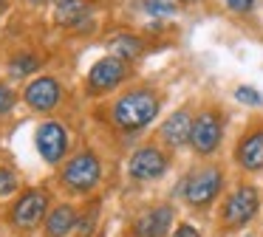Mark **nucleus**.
I'll use <instances>...</instances> for the list:
<instances>
[{"label":"nucleus","instance_id":"6ab92c4d","mask_svg":"<svg viewBox=\"0 0 263 237\" xmlns=\"http://www.w3.org/2000/svg\"><path fill=\"white\" fill-rule=\"evenodd\" d=\"M235 99L243 102V105H255V107L263 105V96L257 93L255 88H238V90H235Z\"/></svg>","mask_w":263,"mask_h":237},{"label":"nucleus","instance_id":"2eb2a0df","mask_svg":"<svg viewBox=\"0 0 263 237\" xmlns=\"http://www.w3.org/2000/svg\"><path fill=\"white\" fill-rule=\"evenodd\" d=\"M74 223H77L74 209L71 206H57L46 220V231H48V237H63V234H68V231L74 229Z\"/></svg>","mask_w":263,"mask_h":237},{"label":"nucleus","instance_id":"a211bd4d","mask_svg":"<svg viewBox=\"0 0 263 237\" xmlns=\"http://www.w3.org/2000/svg\"><path fill=\"white\" fill-rule=\"evenodd\" d=\"M144 11L153 17H170L176 14V0H144Z\"/></svg>","mask_w":263,"mask_h":237},{"label":"nucleus","instance_id":"f3484780","mask_svg":"<svg viewBox=\"0 0 263 237\" xmlns=\"http://www.w3.org/2000/svg\"><path fill=\"white\" fill-rule=\"evenodd\" d=\"M37 56H31V54H20V56H14L12 60V65H9V73H12L14 79H20V76H29L31 71H37Z\"/></svg>","mask_w":263,"mask_h":237},{"label":"nucleus","instance_id":"39448f33","mask_svg":"<svg viewBox=\"0 0 263 237\" xmlns=\"http://www.w3.org/2000/svg\"><path fill=\"white\" fill-rule=\"evenodd\" d=\"M257 214V189L252 186H240L232 192V198L223 206V223L227 226H243Z\"/></svg>","mask_w":263,"mask_h":237},{"label":"nucleus","instance_id":"7ed1b4c3","mask_svg":"<svg viewBox=\"0 0 263 237\" xmlns=\"http://www.w3.org/2000/svg\"><path fill=\"white\" fill-rule=\"evenodd\" d=\"M99 175H102L99 158L93 155V152H80L77 158L68 161V167H65V172H63V181L77 192H88L99 184Z\"/></svg>","mask_w":263,"mask_h":237},{"label":"nucleus","instance_id":"6e6552de","mask_svg":"<svg viewBox=\"0 0 263 237\" xmlns=\"http://www.w3.org/2000/svg\"><path fill=\"white\" fill-rule=\"evenodd\" d=\"M125 73H127L125 60H119V56H105L88 73V88L91 90H110L114 85H119L125 79Z\"/></svg>","mask_w":263,"mask_h":237},{"label":"nucleus","instance_id":"9b49d317","mask_svg":"<svg viewBox=\"0 0 263 237\" xmlns=\"http://www.w3.org/2000/svg\"><path fill=\"white\" fill-rule=\"evenodd\" d=\"M170 220H173L170 206L150 209V212H144L136 220V234L139 237H164L167 229H170Z\"/></svg>","mask_w":263,"mask_h":237},{"label":"nucleus","instance_id":"aec40b11","mask_svg":"<svg viewBox=\"0 0 263 237\" xmlns=\"http://www.w3.org/2000/svg\"><path fill=\"white\" fill-rule=\"evenodd\" d=\"M14 102H17V96L12 93V88H9V85H0V116L12 110Z\"/></svg>","mask_w":263,"mask_h":237},{"label":"nucleus","instance_id":"f03ea898","mask_svg":"<svg viewBox=\"0 0 263 237\" xmlns=\"http://www.w3.org/2000/svg\"><path fill=\"white\" fill-rule=\"evenodd\" d=\"M221 172L215 167L195 169L187 181H184V198L193 206H206L210 201H215V195L221 192Z\"/></svg>","mask_w":263,"mask_h":237},{"label":"nucleus","instance_id":"dca6fc26","mask_svg":"<svg viewBox=\"0 0 263 237\" xmlns=\"http://www.w3.org/2000/svg\"><path fill=\"white\" fill-rule=\"evenodd\" d=\"M108 48H110V54L119 56V60H136L139 51H142V43H139L136 37H130V34H116L108 43Z\"/></svg>","mask_w":263,"mask_h":237},{"label":"nucleus","instance_id":"f257e3e1","mask_svg":"<svg viewBox=\"0 0 263 237\" xmlns=\"http://www.w3.org/2000/svg\"><path fill=\"white\" fill-rule=\"evenodd\" d=\"M159 113V99L153 90H130L114 107V122L122 130H142Z\"/></svg>","mask_w":263,"mask_h":237},{"label":"nucleus","instance_id":"4be33fe9","mask_svg":"<svg viewBox=\"0 0 263 237\" xmlns=\"http://www.w3.org/2000/svg\"><path fill=\"white\" fill-rule=\"evenodd\" d=\"M227 6L235 11V14H246V11H252L255 0H227Z\"/></svg>","mask_w":263,"mask_h":237},{"label":"nucleus","instance_id":"a878e982","mask_svg":"<svg viewBox=\"0 0 263 237\" xmlns=\"http://www.w3.org/2000/svg\"><path fill=\"white\" fill-rule=\"evenodd\" d=\"M187 3H190V0H187Z\"/></svg>","mask_w":263,"mask_h":237},{"label":"nucleus","instance_id":"1a4fd4ad","mask_svg":"<svg viewBox=\"0 0 263 237\" xmlns=\"http://www.w3.org/2000/svg\"><path fill=\"white\" fill-rule=\"evenodd\" d=\"M46 203L48 201H46L43 192H37V189L26 192V195L14 203L12 220L20 226V229H31V226H37V223H40V218L46 214Z\"/></svg>","mask_w":263,"mask_h":237},{"label":"nucleus","instance_id":"5701e85b","mask_svg":"<svg viewBox=\"0 0 263 237\" xmlns=\"http://www.w3.org/2000/svg\"><path fill=\"white\" fill-rule=\"evenodd\" d=\"M173 237H201V234L193 229V226L184 223V226H178V229H176V234H173Z\"/></svg>","mask_w":263,"mask_h":237},{"label":"nucleus","instance_id":"20e7f679","mask_svg":"<svg viewBox=\"0 0 263 237\" xmlns=\"http://www.w3.org/2000/svg\"><path fill=\"white\" fill-rule=\"evenodd\" d=\"M190 141H193L195 152H201V155L215 152V147L221 144V118H218V113H212V110L201 113L193 122V135H190Z\"/></svg>","mask_w":263,"mask_h":237},{"label":"nucleus","instance_id":"423d86ee","mask_svg":"<svg viewBox=\"0 0 263 237\" xmlns=\"http://www.w3.org/2000/svg\"><path fill=\"white\" fill-rule=\"evenodd\" d=\"M130 175L136 181H153L159 178V175H164L167 169V158L161 150H156V147H142V150H136L130 155Z\"/></svg>","mask_w":263,"mask_h":237},{"label":"nucleus","instance_id":"f8f14e48","mask_svg":"<svg viewBox=\"0 0 263 237\" xmlns=\"http://www.w3.org/2000/svg\"><path fill=\"white\" fill-rule=\"evenodd\" d=\"M161 135H164V141L173 144V147L187 144L190 135H193V118H190V113L187 110H176L164 124H161Z\"/></svg>","mask_w":263,"mask_h":237},{"label":"nucleus","instance_id":"393cba45","mask_svg":"<svg viewBox=\"0 0 263 237\" xmlns=\"http://www.w3.org/2000/svg\"><path fill=\"white\" fill-rule=\"evenodd\" d=\"M3 6H6V0H0V9H3Z\"/></svg>","mask_w":263,"mask_h":237},{"label":"nucleus","instance_id":"0eeeda50","mask_svg":"<svg viewBox=\"0 0 263 237\" xmlns=\"http://www.w3.org/2000/svg\"><path fill=\"white\" fill-rule=\"evenodd\" d=\"M65 144H68V135H65L60 122L40 124V130H37V150H40V155L48 164H57L65 155Z\"/></svg>","mask_w":263,"mask_h":237},{"label":"nucleus","instance_id":"412c9836","mask_svg":"<svg viewBox=\"0 0 263 237\" xmlns=\"http://www.w3.org/2000/svg\"><path fill=\"white\" fill-rule=\"evenodd\" d=\"M14 186H17V181H14L12 169L0 167V195H9V192H14Z\"/></svg>","mask_w":263,"mask_h":237},{"label":"nucleus","instance_id":"ddd939ff","mask_svg":"<svg viewBox=\"0 0 263 237\" xmlns=\"http://www.w3.org/2000/svg\"><path fill=\"white\" fill-rule=\"evenodd\" d=\"M238 161L243 169H260L263 167V130H255L249 133L238 147Z\"/></svg>","mask_w":263,"mask_h":237},{"label":"nucleus","instance_id":"b1692460","mask_svg":"<svg viewBox=\"0 0 263 237\" xmlns=\"http://www.w3.org/2000/svg\"><path fill=\"white\" fill-rule=\"evenodd\" d=\"M29 3H34V6H40V3H46V0H29Z\"/></svg>","mask_w":263,"mask_h":237},{"label":"nucleus","instance_id":"9d476101","mask_svg":"<svg viewBox=\"0 0 263 237\" xmlns=\"http://www.w3.org/2000/svg\"><path fill=\"white\" fill-rule=\"evenodd\" d=\"M26 102H29V107H34V110H54L60 102V85L54 82L51 76H43V79H34V82L26 88Z\"/></svg>","mask_w":263,"mask_h":237},{"label":"nucleus","instance_id":"4468645a","mask_svg":"<svg viewBox=\"0 0 263 237\" xmlns=\"http://www.w3.org/2000/svg\"><path fill=\"white\" fill-rule=\"evenodd\" d=\"M88 17H91V6L85 0H60L57 3V23L60 26H68V28L85 26Z\"/></svg>","mask_w":263,"mask_h":237}]
</instances>
